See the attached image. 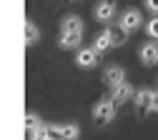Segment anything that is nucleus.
Returning <instances> with one entry per match:
<instances>
[{
	"label": "nucleus",
	"instance_id": "nucleus-1",
	"mask_svg": "<svg viewBox=\"0 0 158 140\" xmlns=\"http://www.w3.org/2000/svg\"><path fill=\"white\" fill-rule=\"evenodd\" d=\"M123 43H126V33H123V30L106 28L103 33H98L93 48H95L98 53H108V50H113V48H118V45H123Z\"/></svg>",
	"mask_w": 158,
	"mask_h": 140
},
{
	"label": "nucleus",
	"instance_id": "nucleus-2",
	"mask_svg": "<svg viewBox=\"0 0 158 140\" xmlns=\"http://www.w3.org/2000/svg\"><path fill=\"white\" fill-rule=\"evenodd\" d=\"M141 25H143V15H141V10H135V8L123 10V13H121V18H118V30H123L126 35L135 33Z\"/></svg>",
	"mask_w": 158,
	"mask_h": 140
},
{
	"label": "nucleus",
	"instance_id": "nucleus-3",
	"mask_svg": "<svg viewBox=\"0 0 158 140\" xmlns=\"http://www.w3.org/2000/svg\"><path fill=\"white\" fill-rule=\"evenodd\" d=\"M115 103H113V100L110 98H101V100H98V103L93 105V120H95V123H101V125H106V123H110V120L115 118Z\"/></svg>",
	"mask_w": 158,
	"mask_h": 140
},
{
	"label": "nucleus",
	"instance_id": "nucleus-4",
	"mask_svg": "<svg viewBox=\"0 0 158 140\" xmlns=\"http://www.w3.org/2000/svg\"><path fill=\"white\" fill-rule=\"evenodd\" d=\"M93 18L98 20V23H103V25L113 23V20L118 18V8H115V3H113V0H101V3H95V8H93Z\"/></svg>",
	"mask_w": 158,
	"mask_h": 140
},
{
	"label": "nucleus",
	"instance_id": "nucleus-5",
	"mask_svg": "<svg viewBox=\"0 0 158 140\" xmlns=\"http://www.w3.org/2000/svg\"><path fill=\"white\" fill-rule=\"evenodd\" d=\"M98 60H101V53H98L93 45L90 48H78V53H75V65L81 68V70H90V68H95L98 65Z\"/></svg>",
	"mask_w": 158,
	"mask_h": 140
},
{
	"label": "nucleus",
	"instance_id": "nucleus-6",
	"mask_svg": "<svg viewBox=\"0 0 158 140\" xmlns=\"http://www.w3.org/2000/svg\"><path fill=\"white\" fill-rule=\"evenodd\" d=\"M133 85L128 83V80H123V83H118V85H113L110 88V100H113V103L115 105H123V103H128V100H133Z\"/></svg>",
	"mask_w": 158,
	"mask_h": 140
},
{
	"label": "nucleus",
	"instance_id": "nucleus-7",
	"mask_svg": "<svg viewBox=\"0 0 158 140\" xmlns=\"http://www.w3.org/2000/svg\"><path fill=\"white\" fill-rule=\"evenodd\" d=\"M153 95H156V90H151V88L135 90V93H133V105H135V110H138V113H151Z\"/></svg>",
	"mask_w": 158,
	"mask_h": 140
},
{
	"label": "nucleus",
	"instance_id": "nucleus-8",
	"mask_svg": "<svg viewBox=\"0 0 158 140\" xmlns=\"http://www.w3.org/2000/svg\"><path fill=\"white\" fill-rule=\"evenodd\" d=\"M50 133L60 140H78L81 138V128L75 123H60V125H50Z\"/></svg>",
	"mask_w": 158,
	"mask_h": 140
},
{
	"label": "nucleus",
	"instance_id": "nucleus-9",
	"mask_svg": "<svg viewBox=\"0 0 158 140\" xmlns=\"http://www.w3.org/2000/svg\"><path fill=\"white\" fill-rule=\"evenodd\" d=\"M138 58H141L143 65H156L158 63V43H156V40H148L146 45H141Z\"/></svg>",
	"mask_w": 158,
	"mask_h": 140
},
{
	"label": "nucleus",
	"instance_id": "nucleus-10",
	"mask_svg": "<svg viewBox=\"0 0 158 140\" xmlns=\"http://www.w3.org/2000/svg\"><path fill=\"white\" fill-rule=\"evenodd\" d=\"M123 80H126V70H123L121 65H108V68L103 70V83H106L108 88L123 83Z\"/></svg>",
	"mask_w": 158,
	"mask_h": 140
},
{
	"label": "nucleus",
	"instance_id": "nucleus-11",
	"mask_svg": "<svg viewBox=\"0 0 158 140\" xmlns=\"http://www.w3.org/2000/svg\"><path fill=\"white\" fill-rule=\"evenodd\" d=\"M81 40H83V33H60L58 45L63 50H78L81 48Z\"/></svg>",
	"mask_w": 158,
	"mask_h": 140
},
{
	"label": "nucleus",
	"instance_id": "nucleus-12",
	"mask_svg": "<svg viewBox=\"0 0 158 140\" xmlns=\"http://www.w3.org/2000/svg\"><path fill=\"white\" fill-rule=\"evenodd\" d=\"M60 33H83V20L78 15H65L60 20Z\"/></svg>",
	"mask_w": 158,
	"mask_h": 140
},
{
	"label": "nucleus",
	"instance_id": "nucleus-13",
	"mask_svg": "<svg viewBox=\"0 0 158 140\" xmlns=\"http://www.w3.org/2000/svg\"><path fill=\"white\" fill-rule=\"evenodd\" d=\"M38 40H40V30H38V25L33 23V20H25V45H35Z\"/></svg>",
	"mask_w": 158,
	"mask_h": 140
},
{
	"label": "nucleus",
	"instance_id": "nucleus-14",
	"mask_svg": "<svg viewBox=\"0 0 158 140\" xmlns=\"http://www.w3.org/2000/svg\"><path fill=\"white\" fill-rule=\"evenodd\" d=\"M146 33H148V38H151V40H156V43H158V15H156V18H151L148 23H146Z\"/></svg>",
	"mask_w": 158,
	"mask_h": 140
},
{
	"label": "nucleus",
	"instance_id": "nucleus-15",
	"mask_svg": "<svg viewBox=\"0 0 158 140\" xmlns=\"http://www.w3.org/2000/svg\"><path fill=\"white\" fill-rule=\"evenodd\" d=\"M146 8H148V13L158 15V0H146Z\"/></svg>",
	"mask_w": 158,
	"mask_h": 140
},
{
	"label": "nucleus",
	"instance_id": "nucleus-16",
	"mask_svg": "<svg viewBox=\"0 0 158 140\" xmlns=\"http://www.w3.org/2000/svg\"><path fill=\"white\" fill-rule=\"evenodd\" d=\"M151 113H156V115H158V90H156V95H153V103H151Z\"/></svg>",
	"mask_w": 158,
	"mask_h": 140
}]
</instances>
